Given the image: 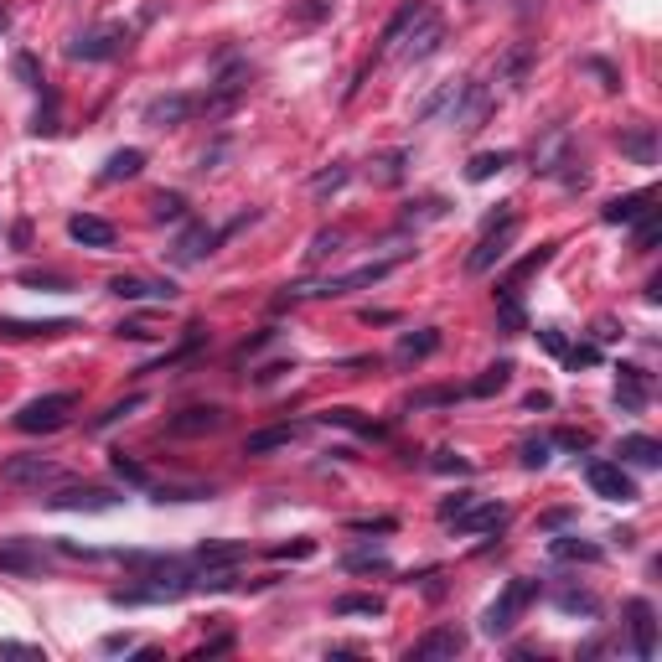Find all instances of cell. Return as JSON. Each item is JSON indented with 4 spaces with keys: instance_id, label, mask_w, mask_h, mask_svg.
I'll use <instances>...</instances> for the list:
<instances>
[{
    "instance_id": "22",
    "label": "cell",
    "mask_w": 662,
    "mask_h": 662,
    "mask_svg": "<svg viewBox=\"0 0 662 662\" xmlns=\"http://www.w3.org/2000/svg\"><path fill=\"white\" fill-rule=\"evenodd\" d=\"M616 404L621 409H647V373L642 368H621V383H616Z\"/></svg>"
},
{
    "instance_id": "24",
    "label": "cell",
    "mask_w": 662,
    "mask_h": 662,
    "mask_svg": "<svg viewBox=\"0 0 662 662\" xmlns=\"http://www.w3.org/2000/svg\"><path fill=\"white\" fill-rule=\"evenodd\" d=\"M47 559L32 549V544H0V569H11V575H37Z\"/></svg>"
},
{
    "instance_id": "47",
    "label": "cell",
    "mask_w": 662,
    "mask_h": 662,
    "mask_svg": "<svg viewBox=\"0 0 662 662\" xmlns=\"http://www.w3.org/2000/svg\"><path fill=\"white\" fill-rule=\"evenodd\" d=\"M347 528H352V533H394L399 523H394V518H352Z\"/></svg>"
},
{
    "instance_id": "25",
    "label": "cell",
    "mask_w": 662,
    "mask_h": 662,
    "mask_svg": "<svg viewBox=\"0 0 662 662\" xmlns=\"http://www.w3.org/2000/svg\"><path fill=\"white\" fill-rule=\"evenodd\" d=\"M621 150H626V156L637 161V166H652V161H657V130H652V125L626 130V135H621Z\"/></svg>"
},
{
    "instance_id": "23",
    "label": "cell",
    "mask_w": 662,
    "mask_h": 662,
    "mask_svg": "<svg viewBox=\"0 0 662 662\" xmlns=\"http://www.w3.org/2000/svg\"><path fill=\"white\" fill-rule=\"evenodd\" d=\"M140 171H145V150L130 145V150H114L99 176H104V182H130V176H140Z\"/></svg>"
},
{
    "instance_id": "29",
    "label": "cell",
    "mask_w": 662,
    "mask_h": 662,
    "mask_svg": "<svg viewBox=\"0 0 662 662\" xmlns=\"http://www.w3.org/2000/svg\"><path fill=\"white\" fill-rule=\"evenodd\" d=\"M502 166H513V150H481V156L466 166V176H471V182H492Z\"/></svg>"
},
{
    "instance_id": "48",
    "label": "cell",
    "mask_w": 662,
    "mask_h": 662,
    "mask_svg": "<svg viewBox=\"0 0 662 662\" xmlns=\"http://www.w3.org/2000/svg\"><path fill=\"white\" fill-rule=\"evenodd\" d=\"M337 187H347V166H337V171H321L316 182H311V192H337Z\"/></svg>"
},
{
    "instance_id": "64",
    "label": "cell",
    "mask_w": 662,
    "mask_h": 662,
    "mask_svg": "<svg viewBox=\"0 0 662 662\" xmlns=\"http://www.w3.org/2000/svg\"><path fill=\"white\" fill-rule=\"evenodd\" d=\"M6 26H11V11H6V6H0V32H6Z\"/></svg>"
},
{
    "instance_id": "43",
    "label": "cell",
    "mask_w": 662,
    "mask_h": 662,
    "mask_svg": "<svg viewBox=\"0 0 662 662\" xmlns=\"http://www.w3.org/2000/svg\"><path fill=\"white\" fill-rule=\"evenodd\" d=\"M657 238H662V218H657V213H642V218H637V249L647 254Z\"/></svg>"
},
{
    "instance_id": "37",
    "label": "cell",
    "mask_w": 662,
    "mask_h": 662,
    "mask_svg": "<svg viewBox=\"0 0 662 662\" xmlns=\"http://www.w3.org/2000/svg\"><path fill=\"white\" fill-rule=\"evenodd\" d=\"M145 404V394H130V399H119V404H109L104 414H94V425H88V430H109V425H119V419H125V414H135Z\"/></svg>"
},
{
    "instance_id": "2",
    "label": "cell",
    "mask_w": 662,
    "mask_h": 662,
    "mask_svg": "<svg viewBox=\"0 0 662 662\" xmlns=\"http://www.w3.org/2000/svg\"><path fill=\"white\" fill-rule=\"evenodd\" d=\"M533 595H538V580H513L507 585L492 606H487V616H481V631H487V637H507V631L518 626V616L533 606Z\"/></svg>"
},
{
    "instance_id": "40",
    "label": "cell",
    "mask_w": 662,
    "mask_h": 662,
    "mask_svg": "<svg viewBox=\"0 0 662 662\" xmlns=\"http://www.w3.org/2000/svg\"><path fill=\"white\" fill-rule=\"evenodd\" d=\"M11 73H16V78H21L26 88H37V94H47V88H42V68H37V57H32V52H16Z\"/></svg>"
},
{
    "instance_id": "26",
    "label": "cell",
    "mask_w": 662,
    "mask_h": 662,
    "mask_svg": "<svg viewBox=\"0 0 662 662\" xmlns=\"http://www.w3.org/2000/svg\"><path fill=\"white\" fill-rule=\"evenodd\" d=\"M295 440V425H269V430H254L244 440V456H269V450H280Z\"/></svg>"
},
{
    "instance_id": "14",
    "label": "cell",
    "mask_w": 662,
    "mask_h": 662,
    "mask_svg": "<svg viewBox=\"0 0 662 662\" xmlns=\"http://www.w3.org/2000/svg\"><path fill=\"white\" fill-rule=\"evenodd\" d=\"M68 238L83 249H114V223L94 218V213H73L68 218Z\"/></svg>"
},
{
    "instance_id": "16",
    "label": "cell",
    "mask_w": 662,
    "mask_h": 662,
    "mask_svg": "<svg viewBox=\"0 0 662 662\" xmlns=\"http://www.w3.org/2000/svg\"><path fill=\"white\" fill-rule=\"evenodd\" d=\"M450 523H456L461 533H497V528L507 523V507H502V502H471L466 513H456Z\"/></svg>"
},
{
    "instance_id": "19",
    "label": "cell",
    "mask_w": 662,
    "mask_h": 662,
    "mask_svg": "<svg viewBox=\"0 0 662 662\" xmlns=\"http://www.w3.org/2000/svg\"><path fill=\"white\" fill-rule=\"evenodd\" d=\"M213 244H218V233L207 228V223H192L182 238H176V249H171V259L176 264H197L202 254H213Z\"/></svg>"
},
{
    "instance_id": "15",
    "label": "cell",
    "mask_w": 662,
    "mask_h": 662,
    "mask_svg": "<svg viewBox=\"0 0 662 662\" xmlns=\"http://www.w3.org/2000/svg\"><path fill=\"white\" fill-rule=\"evenodd\" d=\"M109 290L119 300H176V285L171 280H140V275H114Z\"/></svg>"
},
{
    "instance_id": "21",
    "label": "cell",
    "mask_w": 662,
    "mask_h": 662,
    "mask_svg": "<svg viewBox=\"0 0 662 662\" xmlns=\"http://www.w3.org/2000/svg\"><path fill=\"white\" fill-rule=\"evenodd\" d=\"M652 192L642 187V192H626V197H616V202H606V207H600V218H606V223H637L642 213H652Z\"/></svg>"
},
{
    "instance_id": "53",
    "label": "cell",
    "mask_w": 662,
    "mask_h": 662,
    "mask_svg": "<svg viewBox=\"0 0 662 662\" xmlns=\"http://www.w3.org/2000/svg\"><path fill=\"white\" fill-rule=\"evenodd\" d=\"M523 73H528V47H518L513 57H507V78H513V83H523Z\"/></svg>"
},
{
    "instance_id": "44",
    "label": "cell",
    "mask_w": 662,
    "mask_h": 662,
    "mask_svg": "<svg viewBox=\"0 0 662 662\" xmlns=\"http://www.w3.org/2000/svg\"><path fill=\"white\" fill-rule=\"evenodd\" d=\"M559 611H569V616H595V595H585V590H564L559 595Z\"/></svg>"
},
{
    "instance_id": "62",
    "label": "cell",
    "mask_w": 662,
    "mask_h": 662,
    "mask_svg": "<svg viewBox=\"0 0 662 662\" xmlns=\"http://www.w3.org/2000/svg\"><path fill=\"white\" fill-rule=\"evenodd\" d=\"M280 373H290V363H275V368H264V373H259V383H275Z\"/></svg>"
},
{
    "instance_id": "45",
    "label": "cell",
    "mask_w": 662,
    "mask_h": 662,
    "mask_svg": "<svg viewBox=\"0 0 662 662\" xmlns=\"http://www.w3.org/2000/svg\"><path fill=\"white\" fill-rule=\"evenodd\" d=\"M435 471H445V476H471V461L456 456V450H440V456H435Z\"/></svg>"
},
{
    "instance_id": "7",
    "label": "cell",
    "mask_w": 662,
    "mask_h": 662,
    "mask_svg": "<svg viewBox=\"0 0 662 662\" xmlns=\"http://www.w3.org/2000/svg\"><path fill=\"white\" fill-rule=\"evenodd\" d=\"M47 507L52 513H109V507H119V497L104 487H63L57 497H47Z\"/></svg>"
},
{
    "instance_id": "35",
    "label": "cell",
    "mask_w": 662,
    "mask_h": 662,
    "mask_svg": "<svg viewBox=\"0 0 662 662\" xmlns=\"http://www.w3.org/2000/svg\"><path fill=\"white\" fill-rule=\"evenodd\" d=\"M549 450H554V440H549V435H533V440H523V445H518V461H523L528 471H544V466H549Z\"/></svg>"
},
{
    "instance_id": "51",
    "label": "cell",
    "mask_w": 662,
    "mask_h": 662,
    "mask_svg": "<svg viewBox=\"0 0 662 662\" xmlns=\"http://www.w3.org/2000/svg\"><path fill=\"white\" fill-rule=\"evenodd\" d=\"M337 244H342V233L331 228V233H316V244H311V259H326V254H337Z\"/></svg>"
},
{
    "instance_id": "56",
    "label": "cell",
    "mask_w": 662,
    "mask_h": 662,
    "mask_svg": "<svg viewBox=\"0 0 662 662\" xmlns=\"http://www.w3.org/2000/svg\"><path fill=\"white\" fill-rule=\"evenodd\" d=\"M585 68H590V73H595L600 83H606V88H621V78H616V73H611L606 63H600V57H590V63H585Z\"/></svg>"
},
{
    "instance_id": "34",
    "label": "cell",
    "mask_w": 662,
    "mask_h": 662,
    "mask_svg": "<svg viewBox=\"0 0 662 662\" xmlns=\"http://www.w3.org/2000/svg\"><path fill=\"white\" fill-rule=\"evenodd\" d=\"M337 616H383V600L378 595H337Z\"/></svg>"
},
{
    "instance_id": "17",
    "label": "cell",
    "mask_w": 662,
    "mask_h": 662,
    "mask_svg": "<svg viewBox=\"0 0 662 662\" xmlns=\"http://www.w3.org/2000/svg\"><path fill=\"white\" fill-rule=\"evenodd\" d=\"M404 37H409V42H404V57H409V63H425V57L440 52L445 26H440V16H425V21H419V32H404Z\"/></svg>"
},
{
    "instance_id": "6",
    "label": "cell",
    "mask_w": 662,
    "mask_h": 662,
    "mask_svg": "<svg viewBox=\"0 0 662 662\" xmlns=\"http://www.w3.org/2000/svg\"><path fill=\"white\" fill-rule=\"evenodd\" d=\"M388 275H394V259H378V264L352 269V275H331V280H321V285H316V290H306V295L337 300V295H352V290H363V285H378V280H388Z\"/></svg>"
},
{
    "instance_id": "20",
    "label": "cell",
    "mask_w": 662,
    "mask_h": 662,
    "mask_svg": "<svg viewBox=\"0 0 662 662\" xmlns=\"http://www.w3.org/2000/svg\"><path fill=\"white\" fill-rule=\"evenodd\" d=\"M430 16V6H425V0H404V6L394 11V21H388L383 26V47H394V42H404V32H414V26L419 21H425Z\"/></svg>"
},
{
    "instance_id": "60",
    "label": "cell",
    "mask_w": 662,
    "mask_h": 662,
    "mask_svg": "<svg viewBox=\"0 0 662 662\" xmlns=\"http://www.w3.org/2000/svg\"><path fill=\"white\" fill-rule=\"evenodd\" d=\"M228 647H233V637H213V642H207L197 657H213V652H228Z\"/></svg>"
},
{
    "instance_id": "52",
    "label": "cell",
    "mask_w": 662,
    "mask_h": 662,
    "mask_svg": "<svg viewBox=\"0 0 662 662\" xmlns=\"http://www.w3.org/2000/svg\"><path fill=\"white\" fill-rule=\"evenodd\" d=\"M554 445H564V450H585V445H590V435H585V430H559V435H554Z\"/></svg>"
},
{
    "instance_id": "49",
    "label": "cell",
    "mask_w": 662,
    "mask_h": 662,
    "mask_svg": "<svg viewBox=\"0 0 662 662\" xmlns=\"http://www.w3.org/2000/svg\"><path fill=\"white\" fill-rule=\"evenodd\" d=\"M471 502H476V492H456V497H445V502H440V518L450 523V518H456V513H466V507H471Z\"/></svg>"
},
{
    "instance_id": "31",
    "label": "cell",
    "mask_w": 662,
    "mask_h": 662,
    "mask_svg": "<svg viewBox=\"0 0 662 662\" xmlns=\"http://www.w3.org/2000/svg\"><path fill=\"white\" fill-rule=\"evenodd\" d=\"M549 554H554V559H585V564H595L606 549H600V544H585V538H554Z\"/></svg>"
},
{
    "instance_id": "36",
    "label": "cell",
    "mask_w": 662,
    "mask_h": 662,
    "mask_svg": "<svg viewBox=\"0 0 662 662\" xmlns=\"http://www.w3.org/2000/svg\"><path fill=\"white\" fill-rule=\"evenodd\" d=\"M342 569H347V575H368V569H388V554H383V549H352V554L342 559Z\"/></svg>"
},
{
    "instance_id": "18",
    "label": "cell",
    "mask_w": 662,
    "mask_h": 662,
    "mask_svg": "<svg viewBox=\"0 0 662 662\" xmlns=\"http://www.w3.org/2000/svg\"><path fill=\"white\" fill-rule=\"evenodd\" d=\"M616 456H621V466H642V471H652V466H662V445H657L652 435H621Z\"/></svg>"
},
{
    "instance_id": "11",
    "label": "cell",
    "mask_w": 662,
    "mask_h": 662,
    "mask_svg": "<svg viewBox=\"0 0 662 662\" xmlns=\"http://www.w3.org/2000/svg\"><path fill=\"white\" fill-rule=\"evenodd\" d=\"M626 621H631V647H637V657H652L657 652V611H652V600H626Z\"/></svg>"
},
{
    "instance_id": "4",
    "label": "cell",
    "mask_w": 662,
    "mask_h": 662,
    "mask_svg": "<svg viewBox=\"0 0 662 662\" xmlns=\"http://www.w3.org/2000/svg\"><path fill=\"white\" fill-rule=\"evenodd\" d=\"M130 47V32L125 26H104V32H83L68 42V57L73 63H109V57H119Z\"/></svg>"
},
{
    "instance_id": "5",
    "label": "cell",
    "mask_w": 662,
    "mask_h": 662,
    "mask_svg": "<svg viewBox=\"0 0 662 662\" xmlns=\"http://www.w3.org/2000/svg\"><path fill=\"white\" fill-rule=\"evenodd\" d=\"M585 481H590V492L606 497V502H637V497H642L637 481L626 476L621 461H590V466H585Z\"/></svg>"
},
{
    "instance_id": "57",
    "label": "cell",
    "mask_w": 662,
    "mask_h": 662,
    "mask_svg": "<svg viewBox=\"0 0 662 662\" xmlns=\"http://www.w3.org/2000/svg\"><path fill=\"white\" fill-rule=\"evenodd\" d=\"M26 285H52V290H68V275H21Z\"/></svg>"
},
{
    "instance_id": "50",
    "label": "cell",
    "mask_w": 662,
    "mask_h": 662,
    "mask_svg": "<svg viewBox=\"0 0 662 662\" xmlns=\"http://www.w3.org/2000/svg\"><path fill=\"white\" fill-rule=\"evenodd\" d=\"M456 399V388H425V394H414V409H430V404H450Z\"/></svg>"
},
{
    "instance_id": "59",
    "label": "cell",
    "mask_w": 662,
    "mask_h": 662,
    "mask_svg": "<svg viewBox=\"0 0 662 662\" xmlns=\"http://www.w3.org/2000/svg\"><path fill=\"white\" fill-rule=\"evenodd\" d=\"M0 652L6 657H37V647H26V642H0Z\"/></svg>"
},
{
    "instance_id": "27",
    "label": "cell",
    "mask_w": 662,
    "mask_h": 662,
    "mask_svg": "<svg viewBox=\"0 0 662 662\" xmlns=\"http://www.w3.org/2000/svg\"><path fill=\"white\" fill-rule=\"evenodd\" d=\"M507 383H513V363H492L487 373H481V378L466 388V394H471V399H492V394H502Z\"/></svg>"
},
{
    "instance_id": "61",
    "label": "cell",
    "mask_w": 662,
    "mask_h": 662,
    "mask_svg": "<svg viewBox=\"0 0 662 662\" xmlns=\"http://www.w3.org/2000/svg\"><path fill=\"white\" fill-rule=\"evenodd\" d=\"M26 238H32V228L16 223V228H11V244H16V249H26Z\"/></svg>"
},
{
    "instance_id": "39",
    "label": "cell",
    "mask_w": 662,
    "mask_h": 662,
    "mask_svg": "<svg viewBox=\"0 0 662 662\" xmlns=\"http://www.w3.org/2000/svg\"><path fill=\"white\" fill-rule=\"evenodd\" d=\"M109 466H114V476H119V481H130V487H145V481H150V476H145V466H140V461H130L125 450H114Z\"/></svg>"
},
{
    "instance_id": "13",
    "label": "cell",
    "mask_w": 662,
    "mask_h": 662,
    "mask_svg": "<svg viewBox=\"0 0 662 662\" xmlns=\"http://www.w3.org/2000/svg\"><path fill=\"white\" fill-rule=\"evenodd\" d=\"M223 409L218 404H197V409H182L171 419V435H218L223 430Z\"/></svg>"
},
{
    "instance_id": "3",
    "label": "cell",
    "mask_w": 662,
    "mask_h": 662,
    "mask_svg": "<svg viewBox=\"0 0 662 662\" xmlns=\"http://www.w3.org/2000/svg\"><path fill=\"white\" fill-rule=\"evenodd\" d=\"M513 233H518V223H513V213H497L492 223H487V233H481V244L466 254V275H487V269L507 254V244H513Z\"/></svg>"
},
{
    "instance_id": "28",
    "label": "cell",
    "mask_w": 662,
    "mask_h": 662,
    "mask_svg": "<svg viewBox=\"0 0 662 662\" xmlns=\"http://www.w3.org/2000/svg\"><path fill=\"white\" fill-rule=\"evenodd\" d=\"M57 331H68V321H11V316H0V337H57Z\"/></svg>"
},
{
    "instance_id": "33",
    "label": "cell",
    "mask_w": 662,
    "mask_h": 662,
    "mask_svg": "<svg viewBox=\"0 0 662 662\" xmlns=\"http://www.w3.org/2000/svg\"><path fill=\"white\" fill-rule=\"evenodd\" d=\"M321 419H326V425H347V430L368 435V440H378V435H383V425H373V419H357V409H326Z\"/></svg>"
},
{
    "instance_id": "9",
    "label": "cell",
    "mask_w": 662,
    "mask_h": 662,
    "mask_svg": "<svg viewBox=\"0 0 662 662\" xmlns=\"http://www.w3.org/2000/svg\"><path fill=\"white\" fill-rule=\"evenodd\" d=\"M466 652V637L456 626H435V631H425V637H419L414 647H409V662H435V657H450L456 662Z\"/></svg>"
},
{
    "instance_id": "55",
    "label": "cell",
    "mask_w": 662,
    "mask_h": 662,
    "mask_svg": "<svg viewBox=\"0 0 662 662\" xmlns=\"http://www.w3.org/2000/svg\"><path fill=\"white\" fill-rule=\"evenodd\" d=\"M119 337H130V342H150L156 331H150V326H140V321H119Z\"/></svg>"
},
{
    "instance_id": "58",
    "label": "cell",
    "mask_w": 662,
    "mask_h": 662,
    "mask_svg": "<svg viewBox=\"0 0 662 662\" xmlns=\"http://www.w3.org/2000/svg\"><path fill=\"white\" fill-rule=\"evenodd\" d=\"M564 357H569L575 368H580V363H600V352H595V347H575V352H564Z\"/></svg>"
},
{
    "instance_id": "30",
    "label": "cell",
    "mask_w": 662,
    "mask_h": 662,
    "mask_svg": "<svg viewBox=\"0 0 662 662\" xmlns=\"http://www.w3.org/2000/svg\"><path fill=\"white\" fill-rule=\"evenodd\" d=\"M244 554H249L244 544H207V549H197V564L202 569H233Z\"/></svg>"
},
{
    "instance_id": "63",
    "label": "cell",
    "mask_w": 662,
    "mask_h": 662,
    "mask_svg": "<svg viewBox=\"0 0 662 662\" xmlns=\"http://www.w3.org/2000/svg\"><path fill=\"white\" fill-rule=\"evenodd\" d=\"M549 404H554L549 394H528V399H523V409H549Z\"/></svg>"
},
{
    "instance_id": "8",
    "label": "cell",
    "mask_w": 662,
    "mask_h": 662,
    "mask_svg": "<svg viewBox=\"0 0 662 662\" xmlns=\"http://www.w3.org/2000/svg\"><path fill=\"white\" fill-rule=\"evenodd\" d=\"M0 481H11V487H42V481H63V466L42 461V456H11L0 466Z\"/></svg>"
},
{
    "instance_id": "32",
    "label": "cell",
    "mask_w": 662,
    "mask_h": 662,
    "mask_svg": "<svg viewBox=\"0 0 662 662\" xmlns=\"http://www.w3.org/2000/svg\"><path fill=\"white\" fill-rule=\"evenodd\" d=\"M440 352V331H404L399 337V357H430Z\"/></svg>"
},
{
    "instance_id": "41",
    "label": "cell",
    "mask_w": 662,
    "mask_h": 662,
    "mask_svg": "<svg viewBox=\"0 0 662 662\" xmlns=\"http://www.w3.org/2000/svg\"><path fill=\"white\" fill-rule=\"evenodd\" d=\"M549 259H554V244H538V254H528V259H523V264L513 269V275H507V285H502V290H513V285H518L523 275H533V269H544Z\"/></svg>"
},
{
    "instance_id": "38",
    "label": "cell",
    "mask_w": 662,
    "mask_h": 662,
    "mask_svg": "<svg viewBox=\"0 0 662 662\" xmlns=\"http://www.w3.org/2000/svg\"><path fill=\"white\" fill-rule=\"evenodd\" d=\"M150 213H156V223H176V218H187V197L182 192H161L156 202H150Z\"/></svg>"
},
{
    "instance_id": "12",
    "label": "cell",
    "mask_w": 662,
    "mask_h": 662,
    "mask_svg": "<svg viewBox=\"0 0 662 662\" xmlns=\"http://www.w3.org/2000/svg\"><path fill=\"white\" fill-rule=\"evenodd\" d=\"M559 166H569V130L564 125H549V135L533 145V171L538 176H554Z\"/></svg>"
},
{
    "instance_id": "1",
    "label": "cell",
    "mask_w": 662,
    "mask_h": 662,
    "mask_svg": "<svg viewBox=\"0 0 662 662\" xmlns=\"http://www.w3.org/2000/svg\"><path fill=\"white\" fill-rule=\"evenodd\" d=\"M78 409V394H42L32 404H21L11 425L21 435H52V430H63L68 425V414Z\"/></svg>"
},
{
    "instance_id": "54",
    "label": "cell",
    "mask_w": 662,
    "mask_h": 662,
    "mask_svg": "<svg viewBox=\"0 0 662 662\" xmlns=\"http://www.w3.org/2000/svg\"><path fill=\"white\" fill-rule=\"evenodd\" d=\"M538 342H544L554 357H564V352H569V347H564V331H554V326H544V331H538Z\"/></svg>"
},
{
    "instance_id": "42",
    "label": "cell",
    "mask_w": 662,
    "mask_h": 662,
    "mask_svg": "<svg viewBox=\"0 0 662 662\" xmlns=\"http://www.w3.org/2000/svg\"><path fill=\"white\" fill-rule=\"evenodd\" d=\"M507 331H523V306H518V290H502V306H497Z\"/></svg>"
},
{
    "instance_id": "10",
    "label": "cell",
    "mask_w": 662,
    "mask_h": 662,
    "mask_svg": "<svg viewBox=\"0 0 662 662\" xmlns=\"http://www.w3.org/2000/svg\"><path fill=\"white\" fill-rule=\"evenodd\" d=\"M197 109H202V104H197L192 94H166V99H150V104H145V125L171 130V125H187Z\"/></svg>"
},
{
    "instance_id": "46",
    "label": "cell",
    "mask_w": 662,
    "mask_h": 662,
    "mask_svg": "<svg viewBox=\"0 0 662 662\" xmlns=\"http://www.w3.org/2000/svg\"><path fill=\"white\" fill-rule=\"evenodd\" d=\"M197 497H207V487H161L156 492V502H197Z\"/></svg>"
}]
</instances>
